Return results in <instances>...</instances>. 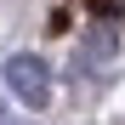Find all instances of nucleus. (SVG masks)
<instances>
[{
	"label": "nucleus",
	"instance_id": "nucleus-1",
	"mask_svg": "<svg viewBox=\"0 0 125 125\" xmlns=\"http://www.w3.org/2000/svg\"><path fill=\"white\" fill-rule=\"evenodd\" d=\"M6 91L23 102V108H46V102H51V62L34 57V51L6 57Z\"/></svg>",
	"mask_w": 125,
	"mask_h": 125
},
{
	"label": "nucleus",
	"instance_id": "nucleus-2",
	"mask_svg": "<svg viewBox=\"0 0 125 125\" xmlns=\"http://www.w3.org/2000/svg\"><path fill=\"white\" fill-rule=\"evenodd\" d=\"M119 57V23L114 17H97L91 29H80V51H74V74L80 68H108Z\"/></svg>",
	"mask_w": 125,
	"mask_h": 125
}]
</instances>
